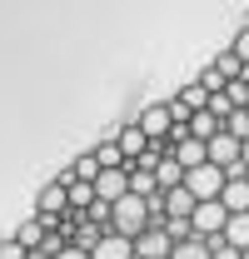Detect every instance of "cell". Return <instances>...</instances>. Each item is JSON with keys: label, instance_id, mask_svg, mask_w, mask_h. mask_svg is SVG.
<instances>
[{"label": "cell", "instance_id": "cell-21", "mask_svg": "<svg viewBox=\"0 0 249 259\" xmlns=\"http://www.w3.org/2000/svg\"><path fill=\"white\" fill-rule=\"evenodd\" d=\"M210 259H244V254H239L234 244H224V239H215V244H210Z\"/></svg>", "mask_w": 249, "mask_h": 259}, {"label": "cell", "instance_id": "cell-1", "mask_svg": "<svg viewBox=\"0 0 249 259\" xmlns=\"http://www.w3.org/2000/svg\"><path fill=\"white\" fill-rule=\"evenodd\" d=\"M145 229H150V204L130 194V199H120V204H115V225L105 229V234H124V239H140Z\"/></svg>", "mask_w": 249, "mask_h": 259}, {"label": "cell", "instance_id": "cell-25", "mask_svg": "<svg viewBox=\"0 0 249 259\" xmlns=\"http://www.w3.org/2000/svg\"><path fill=\"white\" fill-rule=\"evenodd\" d=\"M244 259H249V254H244Z\"/></svg>", "mask_w": 249, "mask_h": 259}, {"label": "cell", "instance_id": "cell-15", "mask_svg": "<svg viewBox=\"0 0 249 259\" xmlns=\"http://www.w3.org/2000/svg\"><path fill=\"white\" fill-rule=\"evenodd\" d=\"M224 244H234L239 254H249V214H229V229H224Z\"/></svg>", "mask_w": 249, "mask_h": 259}, {"label": "cell", "instance_id": "cell-8", "mask_svg": "<svg viewBox=\"0 0 249 259\" xmlns=\"http://www.w3.org/2000/svg\"><path fill=\"white\" fill-rule=\"evenodd\" d=\"M45 234H55V220H45V214H30V220L15 229L10 239H15V244H25V249H40V244H45Z\"/></svg>", "mask_w": 249, "mask_h": 259}, {"label": "cell", "instance_id": "cell-24", "mask_svg": "<svg viewBox=\"0 0 249 259\" xmlns=\"http://www.w3.org/2000/svg\"><path fill=\"white\" fill-rule=\"evenodd\" d=\"M244 164H249V140H244Z\"/></svg>", "mask_w": 249, "mask_h": 259}, {"label": "cell", "instance_id": "cell-17", "mask_svg": "<svg viewBox=\"0 0 249 259\" xmlns=\"http://www.w3.org/2000/svg\"><path fill=\"white\" fill-rule=\"evenodd\" d=\"M155 180H159V190L170 194V190H180V185H185V169H180L175 160H164V164L155 169Z\"/></svg>", "mask_w": 249, "mask_h": 259}, {"label": "cell", "instance_id": "cell-9", "mask_svg": "<svg viewBox=\"0 0 249 259\" xmlns=\"http://www.w3.org/2000/svg\"><path fill=\"white\" fill-rule=\"evenodd\" d=\"M115 140H120V155L130 164L140 160V155H145V150H150V140H145V130L135 125V120H130V125H120V135H115Z\"/></svg>", "mask_w": 249, "mask_h": 259}, {"label": "cell", "instance_id": "cell-5", "mask_svg": "<svg viewBox=\"0 0 249 259\" xmlns=\"http://www.w3.org/2000/svg\"><path fill=\"white\" fill-rule=\"evenodd\" d=\"M35 214H45V220H60V214H70V185L50 180V185L40 190V199H35Z\"/></svg>", "mask_w": 249, "mask_h": 259}, {"label": "cell", "instance_id": "cell-2", "mask_svg": "<svg viewBox=\"0 0 249 259\" xmlns=\"http://www.w3.org/2000/svg\"><path fill=\"white\" fill-rule=\"evenodd\" d=\"M224 185H229V175H224V169H215V164H199V169H189V175H185V190L194 194L199 204L219 199V194H224Z\"/></svg>", "mask_w": 249, "mask_h": 259}, {"label": "cell", "instance_id": "cell-12", "mask_svg": "<svg viewBox=\"0 0 249 259\" xmlns=\"http://www.w3.org/2000/svg\"><path fill=\"white\" fill-rule=\"evenodd\" d=\"M90 259H135V239H124V234H105L100 249H95Z\"/></svg>", "mask_w": 249, "mask_h": 259}, {"label": "cell", "instance_id": "cell-20", "mask_svg": "<svg viewBox=\"0 0 249 259\" xmlns=\"http://www.w3.org/2000/svg\"><path fill=\"white\" fill-rule=\"evenodd\" d=\"M229 50H234V55H239V65L249 70V25H244L239 35H234V45H229Z\"/></svg>", "mask_w": 249, "mask_h": 259}, {"label": "cell", "instance_id": "cell-22", "mask_svg": "<svg viewBox=\"0 0 249 259\" xmlns=\"http://www.w3.org/2000/svg\"><path fill=\"white\" fill-rule=\"evenodd\" d=\"M0 259H30V249L15 244V239H5V244H0Z\"/></svg>", "mask_w": 249, "mask_h": 259}, {"label": "cell", "instance_id": "cell-4", "mask_svg": "<svg viewBox=\"0 0 249 259\" xmlns=\"http://www.w3.org/2000/svg\"><path fill=\"white\" fill-rule=\"evenodd\" d=\"M135 125L145 130V140H150V145H170L175 120H170V110H164V105H145V110L135 115Z\"/></svg>", "mask_w": 249, "mask_h": 259}, {"label": "cell", "instance_id": "cell-10", "mask_svg": "<svg viewBox=\"0 0 249 259\" xmlns=\"http://www.w3.org/2000/svg\"><path fill=\"white\" fill-rule=\"evenodd\" d=\"M194 209H199V199H194L185 185L164 194V214H170V220H194Z\"/></svg>", "mask_w": 249, "mask_h": 259}, {"label": "cell", "instance_id": "cell-3", "mask_svg": "<svg viewBox=\"0 0 249 259\" xmlns=\"http://www.w3.org/2000/svg\"><path fill=\"white\" fill-rule=\"evenodd\" d=\"M224 229H229V209H224L219 199H210V204L194 209V239L215 244V239H224Z\"/></svg>", "mask_w": 249, "mask_h": 259}, {"label": "cell", "instance_id": "cell-14", "mask_svg": "<svg viewBox=\"0 0 249 259\" xmlns=\"http://www.w3.org/2000/svg\"><path fill=\"white\" fill-rule=\"evenodd\" d=\"M130 194H135V199H155V194H164V190H159V180L150 169H130Z\"/></svg>", "mask_w": 249, "mask_h": 259}, {"label": "cell", "instance_id": "cell-7", "mask_svg": "<svg viewBox=\"0 0 249 259\" xmlns=\"http://www.w3.org/2000/svg\"><path fill=\"white\" fill-rule=\"evenodd\" d=\"M95 194H100L105 204H120V199H130V169H105V175L95 180Z\"/></svg>", "mask_w": 249, "mask_h": 259}, {"label": "cell", "instance_id": "cell-23", "mask_svg": "<svg viewBox=\"0 0 249 259\" xmlns=\"http://www.w3.org/2000/svg\"><path fill=\"white\" fill-rule=\"evenodd\" d=\"M60 259H90V254H85V249H75V244H70V249H65Z\"/></svg>", "mask_w": 249, "mask_h": 259}, {"label": "cell", "instance_id": "cell-18", "mask_svg": "<svg viewBox=\"0 0 249 259\" xmlns=\"http://www.w3.org/2000/svg\"><path fill=\"white\" fill-rule=\"evenodd\" d=\"M224 135H234V140L244 145V140H249V110H234V115L224 120Z\"/></svg>", "mask_w": 249, "mask_h": 259}, {"label": "cell", "instance_id": "cell-19", "mask_svg": "<svg viewBox=\"0 0 249 259\" xmlns=\"http://www.w3.org/2000/svg\"><path fill=\"white\" fill-rule=\"evenodd\" d=\"M170 259H210V244H204V239H185V244H175Z\"/></svg>", "mask_w": 249, "mask_h": 259}, {"label": "cell", "instance_id": "cell-6", "mask_svg": "<svg viewBox=\"0 0 249 259\" xmlns=\"http://www.w3.org/2000/svg\"><path fill=\"white\" fill-rule=\"evenodd\" d=\"M170 254H175V239L164 229H155V225L135 239V259H170Z\"/></svg>", "mask_w": 249, "mask_h": 259}, {"label": "cell", "instance_id": "cell-13", "mask_svg": "<svg viewBox=\"0 0 249 259\" xmlns=\"http://www.w3.org/2000/svg\"><path fill=\"white\" fill-rule=\"evenodd\" d=\"M90 155L100 160V169H130V160L120 155V140H100V145H95Z\"/></svg>", "mask_w": 249, "mask_h": 259}, {"label": "cell", "instance_id": "cell-11", "mask_svg": "<svg viewBox=\"0 0 249 259\" xmlns=\"http://www.w3.org/2000/svg\"><path fill=\"white\" fill-rule=\"evenodd\" d=\"M219 204H224L229 214H249V180H229L224 194H219Z\"/></svg>", "mask_w": 249, "mask_h": 259}, {"label": "cell", "instance_id": "cell-16", "mask_svg": "<svg viewBox=\"0 0 249 259\" xmlns=\"http://www.w3.org/2000/svg\"><path fill=\"white\" fill-rule=\"evenodd\" d=\"M210 65H215V70L224 75V80H229V85H234V80H244V65H239V55H234V50H224V55H215Z\"/></svg>", "mask_w": 249, "mask_h": 259}]
</instances>
